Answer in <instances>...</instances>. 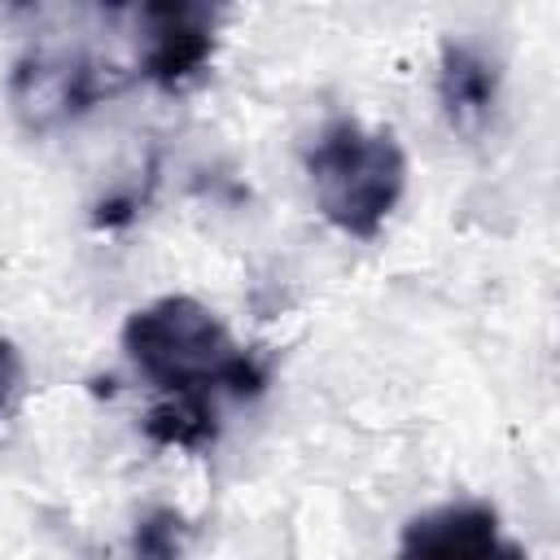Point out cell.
I'll use <instances>...</instances> for the list:
<instances>
[{
  "label": "cell",
  "instance_id": "cell-1",
  "mask_svg": "<svg viewBox=\"0 0 560 560\" xmlns=\"http://www.w3.org/2000/svg\"><path fill=\"white\" fill-rule=\"evenodd\" d=\"M122 350L131 368L171 398H254L267 385V363L236 346L210 306L184 293L131 311L122 324Z\"/></svg>",
  "mask_w": 560,
  "mask_h": 560
},
{
  "label": "cell",
  "instance_id": "cell-2",
  "mask_svg": "<svg viewBox=\"0 0 560 560\" xmlns=\"http://www.w3.org/2000/svg\"><path fill=\"white\" fill-rule=\"evenodd\" d=\"M319 214L359 241H372L407 188V153L389 131L359 118H332L302 153Z\"/></svg>",
  "mask_w": 560,
  "mask_h": 560
},
{
  "label": "cell",
  "instance_id": "cell-3",
  "mask_svg": "<svg viewBox=\"0 0 560 560\" xmlns=\"http://www.w3.org/2000/svg\"><path fill=\"white\" fill-rule=\"evenodd\" d=\"M144 26L140 70L158 88H184L214 57L232 0H136Z\"/></svg>",
  "mask_w": 560,
  "mask_h": 560
},
{
  "label": "cell",
  "instance_id": "cell-4",
  "mask_svg": "<svg viewBox=\"0 0 560 560\" xmlns=\"http://www.w3.org/2000/svg\"><path fill=\"white\" fill-rule=\"evenodd\" d=\"M402 556H516L490 503H446L402 525Z\"/></svg>",
  "mask_w": 560,
  "mask_h": 560
},
{
  "label": "cell",
  "instance_id": "cell-5",
  "mask_svg": "<svg viewBox=\"0 0 560 560\" xmlns=\"http://www.w3.org/2000/svg\"><path fill=\"white\" fill-rule=\"evenodd\" d=\"M101 92L105 88H101V79H96V70L88 61H48V57H35V61H22L13 70V101H18V109L26 114L31 127H48V122L74 118Z\"/></svg>",
  "mask_w": 560,
  "mask_h": 560
},
{
  "label": "cell",
  "instance_id": "cell-6",
  "mask_svg": "<svg viewBox=\"0 0 560 560\" xmlns=\"http://www.w3.org/2000/svg\"><path fill=\"white\" fill-rule=\"evenodd\" d=\"M438 101L442 114L455 131L472 136L486 127L494 101H499V70L490 57H481L468 44H446L442 48V70H438Z\"/></svg>",
  "mask_w": 560,
  "mask_h": 560
},
{
  "label": "cell",
  "instance_id": "cell-7",
  "mask_svg": "<svg viewBox=\"0 0 560 560\" xmlns=\"http://www.w3.org/2000/svg\"><path fill=\"white\" fill-rule=\"evenodd\" d=\"M144 433L162 446H184L197 451L214 438V402L210 398H171L149 411Z\"/></svg>",
  "mask_w": 560,
  "mask_h": 560
},
{
  "label": "cell",
  "instance_id": "cell-8",
  "mask_svg": "<svg viewBox=\"0 0 560 560\" xmlns=\"http://www.w3.org/2000/svg\"><path fill=\"white\" fill-rule=\"evenodd\" d=\"M175 525H179L175 512H153V516L136 529V551H149V556H171V551H179Z\"/></svg>",
  "mask_w": 560,
  "mask_h": 560
},
{
  "label": "cell",
  "instance_id": "cell-9",
  "mask_svg": "<svg viewBox=\"0 0 560 560\" xmlns=\"http://www.w3.org/2000/svg\"><path fill=\"white\" fill-rule=\"evenodd\" d=\"M18 376H22L18 350L0 337V416H4V407H9V398H13V389H18Z\"/></svg>",
  "mask_w": 560,
  "mask_h": 560
},
{
  "label": "cell",
  "instance_id": "cell-10",
  "mask_svg": "<svg viewBox=\"0 0 560 560\" xmlns=\"http://www.w3.org/2000/svg\"><path fill=\"white\" fill-rule=\"evenodd\" d=\"M101 4H105V9L114 13V9H127V4H136V0H101Z\"/></svg>",
  "mask_w": 560,
  "mask_h": 560
},
{
  "label": "cell",
  "instance_id": "cell-11",
  "mask_svg": "<svg viewBox=\"0 0 560 560\" xmlns=\"http://www.w3.org/2000/svg\"><path fill=\"white\" fill-rule=\"evenodd\" d=\"M4 4H18V9H26V4H35V0H4Z\"/></svg>",
  "mask_w": 560,
  "mask_h": 560
}]
</instances>
